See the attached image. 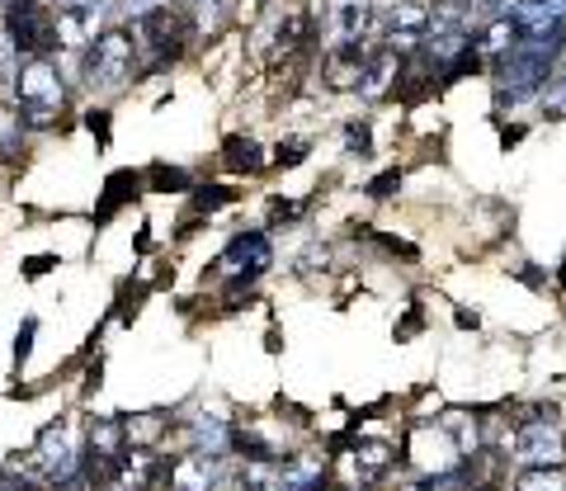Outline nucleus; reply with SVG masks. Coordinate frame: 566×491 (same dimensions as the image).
<instances>
[{
    "mask_svg": "<svg viewBox=\"0 0 566 491\" xmlns=\"http://www.w3.org/2000/svg\"><path fill=\"white\" fill-rule=\"evenodd\" d=\"M476 426H416L411 440H406V459L416 472L434 478V472H449L458 463H468L476 453Z\"/></svg>",
    "mask_w": 566,
    "mask_h": 491,
    "instance_id": "1",
    "label": "nucleus"
},
{
    "mask_svg": "<svg viewBox=\"0 0 566 491\" xmlns=\"http://www.w3.org/2000/svg\"><path fill=\"white\" fill-rule=\"evenodd\" d=\"M62 100H66V85H62L57 62L29 58L20 66V76H14V104H20V114L29 123H48V118H57Z\"/></svg>",
    "mask_w": 566,
    "mask_h": 491,
    "instance_id": "2",
    "label": "nucleus"
},
{
    "mask_svg": "<svg viewBox=\"0 0 566 491\" xmlns=\"http://www.w3.org/2000/svg\"><path fill=\"white\" fill-rule=\"evenodd\" d=\"M6 39L24 58H52L57 52V14L43 10V0H10L6 6Z\"/></svg>",
    "mask_w": 566,
    "mask_h": 491,
    "instance_id": "3",
    "label": "nucleus"
},
{
    "mask_svg": "<svg viewBox=\"0 0 566 491\" xmlns=\"http://www.w3.org/2000/svg\"><path fill=\"white\" fill-rule=\"evenodd\" d=\"M133 58H137V43L128 29H104L99 39L85 52V76L95 85H118L133 76Z\"/></svg>",
    "mask_w": 566,
    "mask_h": 491,
    "instance_id": "4",
    "label": "nucleus"
},
{
    "mask_svg": "<svg viewBox=\"0 0 566 491\" xmlns=\"http://www.w3.org/2000/svg\"><path fill=\"white\" fill-rule=\"evenodd\" d=\"M76 468H81V453L76 445H71V435L66 430H43V440H39V478L43 487L57 491L62 482H76Z\"/></svg>",
    "mask_w": 566,
    "mask_h": 491,
    "instance_id": "5",
    "label": "nucleus"
},
{
    "mask_svg": "<svg viewBox=\"0 0 566 491\" xmlns=\"http://www.w3.org/2000/svg\"><path fill=\"white\" fill-rule=\"evenodd\" d=\"M510 453H515L524 468H543V463H562L566 440L553 426H543V420H528V426L510 435Z\"/></svg>",
    "mask_w": 566,
    "mask_h": 491,
    "instance_id": "6",
    "label": "nucleus"
},
{
    "mask_svg": "<svg viewBox=\"0 0 566 491\" xmlns=\"http://www.w3.org/2000/svg\"><path fill=\"white\" fill-rule=\"evenodd\" d=\"M424 33H430V10L416 6V0H406V6H397L387 14V52H397V58L420 52Z\"/></svg>",
    "mask_w": 566,
    "mask_h": 491,
    "instance_id": "7",
    "label": "nucleus"
},
{
    "mask_svg": "<svg viewBox=\"0 0 566 491\" xmlns=\"http://www.w3.org/2000/svg\"><path fill=\"white\" fill-rule=\"evenodd\" d=\"M368 0H331V14H326V39L331 48H359L368 39Z\"/></svg>",
    "mask_w": 566,
    "mask_h": 491,
    "instance_id": "8",
    "label": "nucleus"
},
{
    "mask_svg": "<svg viewBox=\"0 0 566 491\" xmlns=\"http://www.w3.org/2000/svg\"><path fill=\"white\" fill-rule=\"evenodd\" d=\"M510 20H515L520 39H543V33L566 24V0H515Z\"/></svg>",
    "mask_w": 566,
    "mask_h": 491,
    "instance_id": "9",
    "label": "nucleus"
},
{
    "mask_svg": "<svg viewBox=\"0 0 566 491\" xmlns=\"http://www.w3.org/2000/svg\"><path fill=\"white\" fill-rule=\"evenodd\" d=\"M218 482H222V453L193 449L189 459L170 468V491H212Z\"/></svg>",
    "mask_w": 566,
    "mask_h": 491,
    "instance_id": "10",
    "label": "nucleus"
},
{
    "mask_svg": "<svg viewBox=\"0 0 566 491\" xmlns=\"http://www.w3.org/2000/svg\"><path fill=\"white\" fill-rule=\"evenodd\" d=\"M270 255H274V251H270V237H264V232H245V237H237V241L222 251V270L255 279L264 265H270Z\"/></svg>",
    "mask_w": 566,
    "mask_h": 491,
    "instance_id": "11",
    "label": "nucleus"
},
{
    "mask_svg": "<svg viewBox=\"0 0 566 491\" xmlns=\"http://www.w3.org/2000/svg\"><path fill=\"white\" fill-rule=\"evenodd\" d=\"M397 72H401V58L382 48L378 58H364V72H359V85H354V91H359L364 100H382L387 91H392Z\"/></svg>",
    "mask_w": 566,
    "mask_h": 491,
    "instance_id": "12",
    "label": "nucleus"
},
{
    "mask_svg": "<svg viewBox=\"0 0 566 491\" xmlns=\"http://www.w3.org/2000/svg\"><path fill=\"white\" fill-rule=\"evenodd\" d=\"M364 72V43L359 48H331V62H326V85L331 91H354Z\"/></svg>",
    "mask_w": 566,
    "mask_h": 491,
    "instance_id": "13",
    "label": "nucleus"
},
{
    "mask_svg": "<svg viewBox=\"0 0 566 491\" xmlns=\"http://www.w3.org/2000/svg\"><path fill=\"white\" fill-rule=\"evenodd\" d=\"M166 430V411H142V416H128L123 420V440H128V449H147L161 440Z\"/></svg>",
    "mask_w": 566,
    "mask_h": 491,
    "instance_id": "14",
    "label": "nucleus"
},
{
    "mask_svg": "<svg viewBox=\"0 0 566 491\" xmlns=\"http://www.w3.org/2000/svg\"><path fill=\"white\" fill-rule=\"evenodd\" d=\"M189 440H193V449H203V453H227L232 449V430L222 426V420H193L189 426Z\"/></svg>",
    "mask_w": 566,
    "mask_h": 491,
    "instance_id": "15",
    "label": "nucleus"
},
{
    "mask_svg": "<svg viewBox=\"0 0 566 491\" xmlns=\"http://www.w3.org/2000/svg\"><path fill=\"white\" fill-rule=\"evenodd\" d=\"M222 156H227V166L232 170H245V175L264 170V152H260V143H251V137H227Z\"/></svg>",
    "mask_w": 566,
    "mask_h": 491,
    "instance_id": "16",
    "label": "nucleus"
},
{
    "mask_svg": "<svg viewBox=\"0 0 566 491\" xmlns=\"http://www.w3.org/2000/svg\"><path fill=\"white\" fill-rule=\"evenodd\" d=\"M510 491H566V472H562V463L528 468V472H520V482Z\"/></svg>",
    "mask_w": 566,
    "mask_h": 491,
    "instance_id": "17",
    "label": "nucleus"
},
{
    "mask_svg": "<svg viewBox=\"0 0 566 491\" xmlns=\"http://www.w3.org/2000/svg\"><path fill=\"white\" fill-rule=\"evenodd\" d=\"M123 449H128V440H123V426H118V420H95V430H91V453L118 459Z\"/></svg>",
    "mask_w": 566,
    "mask_h": 491,
    "instance_id": "18",
    "label": "nucleus"
},
{
    "mask_svg": "<svg viewBox=\"0 0 566 491\" xmlns=\"http://www.w3.org/2000/svg\"><path fill=\"white\" fill-rule=\"evenodd\" d=\"M237 487H241V491H283L279 463H245V468L237 472Z\"/></svg>",
    "mask_w": 566,
    "mask_h": 491,
    "instance_id": "19",
    "label": "nucleus"
},
{
    "mask_svg": "<svg viewBox=\"0 0 566 491\" xmlns=\"http://www.w3.org/2000/svg\"><path fill=\"white\" fill-rule=\"evenodd\" d=\"M24 143V114L20 104H0V156H10Z\"/></svg>",
    "mask_w": 566,
    "mask_h": 491,
    "instance_id": "20",
    "label": "nucleus"
},
{
    "mask_svg": "<svg viewBox=\"0 0 566 491\" xmlns=\"http://www.w3.org/2000/svg\"><path fill=\"white\" fill-rule=\"evenodd\" d=\"M232 445H237V449H241L251 463H274V445L264 440L260 430H241V435H232Z\"/></svg>",
    "mask_w": 566,
    "mask_h": 491,
    "instance_id": "21",
    "label": "nucleus"
},
{
    "mask_svg": "<svg viewBox=\"0 0 566 491\" xmlns=\"http://www.w3.org/2000/svg\"><path fill=\"white\" fill-rule=\"evenodd\" d=\"M538 104H543V118H566V76L562 81H543Z\"/></svg>",
    "mask_w": 566,
    "mask_h": 491,
    "instance_id": "22",
    "label": "nucleus"
},
{
    "mask_svg": "<svg viewBox=\"0 0 566 491\" xmlns=\"http://www.w3.org/2000/svg\"><path fill=\"white\" fill-rule=\"evenodd\" d=\"M468 0H434V20L430 24H463Z\"/></svg>",
    "mask_w": 566,
    "mask_h": 491,
    "instance_id": "23",
    "label": "nucleus"
},
{
    "mask_svg": "<svg viewBox=\"0 0 566 491\" xmlns=\"http://www.w3.org/2000/svg\"><path fill=\"white\" fill-rule=\"evenodd\" d=\"M185 6L199 14V24H218L222 10H227V0H185Z\"/></svg>",
    "mask_w": 566,
    "mask_h": 491,
    "instance_id": "24",
    "label": "nucleus"
},
{
    "mask_svg": "<svg viewBox=\"0 0 566 491\" xmlns=\"http://www.w3.org/2000/svg\"><path fill=\"white\" fill-rule=\"evenodd\" d=\"M0 491H39V482L29 472H14V468H0Z\"/></svg>",
    "mask_w": 566,
    "mask_h": 491,
    "instance_id": "25",
    "label": "nucleus"
},
{
    "mask_svg": "<svg viewBox=\"0 0 566 491\" xmlns=\"http://www.w3.org/2000/svg\"><path fill=\"white\" fill-rule=\"evenodd\" d=\"M33 331H39V322L29 317V322H24V331H20V336H14V359H20V364L29 359V349H33Z\"/></svg>",
    "mask_w": 566,
    "mask_h": 491,
    "instance_id": "26",
    "label": "nucleus"
},
{
    "mask_svg": "<svg viewBox=\"0 0 566 491\" xmlns=\"http://www.w3.org/2000/svg\"><path fill=\"white\" fill-rule=\"evenodd\" d=\"M345 147L349 152H368V123H349V128H345Z\"/></svg>",
    "mask_w": 566,
    "mask_h": 491,
    "instance_id": "27",
    "label": "nucleus"
},
{
    "mask_svg": "<svg viewBox=\"0 0 566 491\" xmlns=\"http://www.w3.org/2000/svg\"><path fill=\"white\" fill-rule=\"evenodd\" d=\"M297 213H303V203H293V199H274V203H270V218H274V222H293Z\"/></svg>",
    "mask_w": 566,
    "mask_h": 491,
    "instance_id": "28",
    "label": "nucleus"
},
{
    "mask_svg": "<svg viewBox=\"0 0 566 491\" xmlns=\"http://www.w3.org/2000/svg\"><path fill=\"white\" fill-rule=\"evenodd\" d=\"M151 185H156V189H189V175H185V170H161Z\"/></svg>",
    "mask_w": 566,
    "mask_h": 491,
    "instance_id": "29",
    "label": "nucleus"
},
{
    "mask_svg": "<svg viewBox=\"0 0 566 491\" xmlns=\"http://www.w3.org/2000/svg\"><path fill=\"white\" fill-rule=\"evenodd\" d=\"M161 6H170V0H128V20H142V14H151Z\"/></svg>",
    "mask_w": 566,
    "mask_h": 491,
    "instance_id": "30",
    "label": "nucleus"
},
{
    "mask_svg": "<svg viewBox=\"0 0 566 491\" xmlns=\"http://www.w3.org/2000/svg\"><path fill=\"white\" fill-rule=\"evenodd\" d=\"M392 189H397V175H382V180H374V185H368V195H392Z\"/></svg>",
    "mask_w": 566,
    "mask_h": 491,
    "instance_id": "31",
    "label": "nucleus"
},
{
    "mask_svg": "<svg viewBox=\"0 0 566 491\" xmlns=\"http://www.w3.org/2000/svg\"><path fill=\"white\" fill-rule=\"evenodd\" d=\"M62 10H99V0H62Z\"/></svg>",
    "mask_w": 566,
    "mask_h": 491,
    "instance_id": "32",
    "label": "nucleus"
},
{
    "mask_svg": "<svg viewBox=\"0 0 566 491\" xmlns=\"http://www.w3.org/2000/svg\"><path fill=\"white\" fill-rule=\"evenodd\" d=\"M557 62H562V76H566V52H562V58H557Z\"/></svg>",
    "mask_w": 566,
    "mask_h": 491,
    "instance_id": "33",
    "label": "nucleus"
},
{
    "mask_svg": "<svg viewBox=\"0 0 566 491\" xmlns=\"http://www.w3.org/2000/svg\"><path fill=\"white\" fill-rule=\"evenodd\" d=\"M340 491H368V487H340Z\"/></svg>",
    "mask_w": 566,
    "mask_h": 491,
    "instance_id": "34",
    "label": "nucleus"
},
{
    "mask_svg": "<svg viewBox=\"0 0 566 491\" xmlns=\"http://www.w3.org/2000/svg\"><path fill=\"white\" fill-rule=\"evenodd\" d=\"M43 6H52V0H43ZM57 6H62V0H57Z\"/></svg>",
    "mask_w": 566,
    "mask_h": 491,
    "instance_id": "35",
    "label": "nucleus"
},
{
    "mask_svg": "<svg viewBox=\"0 0 566 491\" xmlns=\"http://www.w3.org/2000/svg\"><path fill=\"white\" fill-rule=\"evenodd\" d=\"M0 6H10V0H0Z\"/></svg>",
    "mask_w": 566,
    "mask_h": 491,
    "instance_id": "36",
    "label": "nucleus"
}]
</instances>
